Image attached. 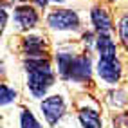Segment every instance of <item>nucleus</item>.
<instances>
[{"label":"nucleus","instance_id":"1","mask_svg":"<svg viewBox=\"0 0 128 128\" xmlns=\"http://www.w3.org/2000/svg\"><path fill=\"white\" fill-rule=\"evenodd\" d=\"M25 70H27V85L32 96L42 98L49 90V87L54 81V74L50 70L49 60L45 56H34L25 62Z\"/></svg>","mask_w":128,"mask_h":128},{"label":"nucleus","instance_id":"2","mask_svg":"<svg viewBox=\"0 0 128 128\" xmlns=\"http://www.w3.org/2000/svg\"><path fill=\"white\" fill-rule=\"evenodd\" d=\"M47 22L52 29H58V31H76L80 27L78 14L69 9H58L54 13H50Z\"/></svg>","mask_w":128,"mask_h":128},{"label":"nucleus","instance_id":"3","mask_svg":"<svg viewBox=\"0 0 128 128\" xmlns=\"http://www.w3.org/2000/svg\"><path fill=\"white\" fill-rule=\"evenodd\" d=\"M40 108H42V114L45 116L47 123L49 124H56L60 121V117L63 116V112H65V103H63V99L60 96H50V98L42 101Z\"/></svg>","mask_w":128,"mask_h":128},{"label":"nucleus","instance_id":"4","mask_svg":"<svg viewBox=\"0 0 128 128\" xmlns=\"http://www.w3.org/2000/svg\"><path fill=\"white\" fill-rule=\"evenodd\" d=\"M65 80H72V81H88L90 80V60L87 56H78L74 58V62L70 63V69L67 72Z\"/></svg>","mask_w":128,"mask_h":128},{"label":"nucleus","instance_id":"5","mask_svg":"<svg viewBox=\"0 0 128 128\" xmlns=\"http://www.w3.org/2000/svg\"><path fill=\"white\" fill-rule=\"evenodd\" d=\"M98 74L103 78L106 83H117L121 78V63L119 60H99L98 63Z\"/></svg>","mask_w":128,"mask_h":128},{"label":"nucleus","instance_id":"6","mask_svg":"<svg viewBox=\"0 0 128 128\" xmlns=\"http://www.w3.org/2000/svg\"><path fill=\"white\" fill-rule=\"evenodd\" d=\"M14 16H16V20H18V24L22 25L24 29L34 27L36 22H38L36 11L32 9V7H29V6H20V7H16V9H14Z\"/></svg>","mask_w":128,"mask_h":128},{"label":"nucleus","instance_id":"7","mask_svg":"<svg viewBox=\"0 0 128 128\" xmlns=\"http://www.w3.org/2000/svg\"><path fill=\"white\" fill-rule=\"evenodd\" d=\"M92 22L94 27L99 32V36H108L110 31H112V22H110V16L106 14L105 9H94L92 11Z\"/></svg>","mask_w":128,"mask_h":128},{"label":"nucleus","instance_id":"8","mask_svg":"<svg viewBox=\"0 0 128 128\" xmlns=\"http://www.w3.org/2000/svg\"><path fill=\"white\" fill-rule=\"evenodd\" d=\"M96 45H98V50H99V60H114L117 58L116 56V44L112 40H110V36H99L96 40Z\"/></svg>","mask_w":128,"mask_h":128},{"label":"nucleus","instance_id":"9","mask_svg":"<svg viewBox=\"0 0 128 128\" xmlns=\"http://www.w3.org/2000/svg\"><path fill=\"white\" fill-rule=\"evenodd\" d=\"M80 121L83 128H101V117L96 110L92 108H83L80 112Z\"/></svg>","mask_w":128,"mask_h":128},{"label":"nucleus","instance_id":"10","mask_svg":"<svg viewBox=\"0 0 128 128\" xmlns=\"http://www.w3.org/2000/svg\"><path fill=\"white\" fill-rule=\"evenodd\" d=\"M24 49L27 52L29 58H34V56H44L42 49H44V40L40 36H27L24 40Z\"/></svg>","mask_w":128,"mask_h":128},{"label":"nucleus","instance_id":"11","mask_svg":"<svg viewBox=\"0 0 128 128\" xmlns=\"http://www.w3.org/2000/svg\"><path fill=\"white\" fill-rule=\"evenodd\" d=\"M56 60H58V69H60V74H62V78H65L67 72H69V69H70V63L74 62V56H72V54H69V52H58Z\"/></svg>","mask_w":128,"mask_h":128},{"label":"nucleus","instance_id":"12","mask_svg":"<svg viewBox=\"0 0 128 128\" xmlns=\"http://www.w3.org/2000/svg\"><path fill=\"white\" fill-rule=\"evenodd\" d=\"M20 124L22 128H42L40 123L34 119V116H32L29 110H24L22 116H20Z\"/></svg>","mask_w":128,"mask_h":128},{"label":"nucleus","instance_id":"13","mask_svg":"<svg viewBox=\"0 0 128 128\" xmlns=\"http://www.w3.org/2000/svg\"><path fill=\"white\" fill-rule=\"evenodd\" d=\"M119 34H121V40H123L124 47L128 49V14L123 16V20L119 22Z\"/></svg>","mask_w":128,"mask_h":128},{"label":"nucleus","instance_id":"14","mask_svg":"<svg viewBox=\"0 0 128 128\" xmlns=\"http://www.w3.org/2000/svg\"><path fill=\"white\" fill-rule=\"evenodd\" d=\"M14 98H16V92L11 90L7 85H2V99H0V103H2V105H7V103H11Z\"/></svg>","mask_w":128,"mask_h":128},{"label":"nucleus","instance_id":"15","mask_svg":"<svg viewBox=\"0 0 128 128\" xmlns=\"http://www.w3.org/2000/svg\"><path fill=\"white\" fill-rule=\"evenodd\" d=\"M47 2H49V0H36V4H38L40 7H45V6H47Z\"/></svg>","mask_w":128,"mask_h":128},{"label":"nucleus","instance_id":"16","mask_svg":"<svg viewBox=\"0 0 128 128\" xmlns=\"http://www.w3.org/2000/svg\"><path fill=\"white\" fill-rule=\"evenodd\" d=\"M54 2H63V0H54Z\"/></svg>","mask_w":128,"mask_h":128},{"label":"nucleus","instance_id":"17","mask_svg":"<svg viewBox=\"0 0 128 128\" xmlns=\"http://www.w3.org/2000/svg\"><path fill=\"white\" fill-rule=\"evenodd\" d=\"M20 2H24V0H20Z\"/></svg>","mask_w":128,"mask_h":128}]
</instances>
